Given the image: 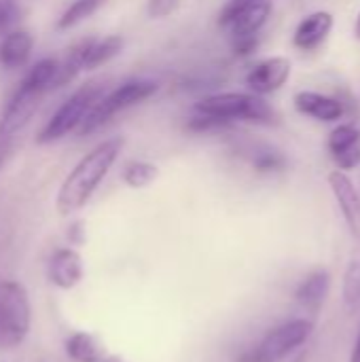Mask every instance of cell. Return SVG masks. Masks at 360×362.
Returning a JSON list of instances; mask_svg holds the SVG:
<instances>
[{
  "label": "cell",
  "instance_id": "8992f818",
  "mask_svg": "<svg viewBox=\"0 0 360 362\" xmlns=\"http://www.w3.org/2000/svg\"><path fill=\"white\" fill-rule=\"evenodd\" d=\"M159 89V85L151 78H134V81H125L123 85L115 87L112 91L104 93L98 104L89 110V115L85 117V121L81 123L79 132L91 134L95 129H100L104 123H108L115 115L129 110L142 102H146L151 95H155Z\"/></svg>",
  "mask_w": 360,
  "mask_h": 362
},
{
  "label": "cell",
  "instance_id": "2e32d148",
  "mask_svg": "<svg viewBox=\"0 0 360 362\" xmlns=\"http://www.w3.org/2000/svg\"><path fill=\"white\" fill-rule=\"evenodd\" d=\"M329 284H331V282H329V274H327L325 269L312 272V274L299 284V288H297V293H295V299H297L303 308L318 312L320 305L325 303L327 295H329Z\"/></svg>",
  "mask_w": 360,
  "mask_h": 362
},
{
  "label": "cell",
  "instance_id": "3957f363",
  "mask_svg": "<svg viewBox=\"0 0 360 362\" xmlns=\"http://www.w3.org/2000/svg\"><path fill=\"white\" fill-rule=\"evenodd\" d=\"M57 68H59V59L45 57L28 70V74L23 76L17 91L11 95L8 104L4 106V110L0 115V138L2 140L15 136L32 121V117L36 115V110L40 106L42 95L55 87Z\"/></svg>",
  "mask_w": 360,
  "mask_h": 362
},
{
  "label": "cell",
  "instance_id": "277c9868",
  "mask_svg": "<svg viewBox=\"0 0 360 362\" xmlns=\"http://www.w3.org/2000/svg\"><path fill=\"white\" fill-rule=\"evenodd\" d=\"M104 85L102 81H89L85 85H81L72 95H68L62 106L51 115V119L45 123V127L40 129L36 142L38 144H49L55 140H62L64 136H68L70 132L79 129L81 123L85 121V117L89 115V110L98 104V100L104 95Z\"/></svg>",
  "mask_w": 360,
  "mask_h": 362
},
{
  "label": "cell",
  "instance_id": "83f0119b",
  "mask_svg": "<svg viewBox=\"0 0 360 362\" xmlns=\"http://www.w3.org/2000/svg\"><path fill=\"white\" fill-rule=\"evenodd\" d=\"M354 34H356V38L360 40V13L359 17H356V25H354Z\"/></svg>",
  "mask_w": 360,
  "mask_h": 362
},
{
  "label": "cell",
  "instance_id": "e0dca14e",
  "mask_svg": "<svg viewBox=\"0 0 360 362\" xmlns=\"http://www.w3.org/2000/svg\"><path fill=\"white\" fill-rule=\"evenodd\" d=\"M64 350H66V356L72 362H100L106 356L102 344L91 333H85V331L72 333L66 339Z\"/></svg>",
  "mask_w": 360,
  "mask_h": 362
},
{
  "label": "cell",
  "instance_id": "6da1fadb",
  "mask_svg": "<svg viewBox=\"0 0 360 362\" xmlns=\"http://www.w3.org/2000/svg\"><path fill=\"white\" fill-rule=\"evenodd\" d=\"M123 146L125 140L121 136L102 140L70 170L55 199V208L62 216H70L87 206V202L93 197V193L119 159Z\"/></svg>",
  "mask_w": 360,
  "mask_h": 362
},
{
  "label": "cell",
  "instance_id": "484cf974",
  "mask_svg": "<svg viewBox=\"0 0 360 362\" xmlns=\"http://www.w3.org/2000/svg\"><path fill=\"white\" fill-rule=\"evenodd\" d=\"M100 362H127V361H123V358H119V356H104Z\"/></svg>",
  "mask_w": 360,
  "mask_h": 362
},
{
  "label": "cell",
  "instance_id": "8fae6325",
  "mask_svg": "<svg viewBox=\"0 0 360 362\" xmlns=\"http://www.w3.org/2000/svg\"><path fill=\"white\" fill-rule=\"evenodd\" d=\"M47 274L53 286L62 291H70L79 286L85 276L83 259L74 248H57L49 259Z\"/></svg>",
  "mask_w": 360,
  "mask_h": 362
},
{
  "label": "cell",
  "instance_id": "5b68a950",
  "mask_svg": "<svg viewBox=\"0 0 360 362\" xmlns=\"http://www.w3.org/2000/svg\"><path fill=\"white\" fill-rule=\"evenodd\" d=\"M32 327V305L25 286L17 280L0 282V350L21 346Z\"/></svg>",
  "mask_w": 360,
  "mask_h": 362
},
{
  "label": "cell",
  "instance_id": "7402d4cb",
  "mask_svg": "<svg viewBox=\"0 0 360 362\" xmlns=\"http://www.w3.org/2000/svg\"><path fill=\"white\" fill-rule=\"evenodd\" d=\"M21 8L17 0H0V34H6L13 30V25L19 21Z\"/></svg>",
  "mask_w": 360,
  "mask_h": 362
},
{
  "label": "cell",
  "instance_id": "d4e9b609",
  "mask_svg": "<svg viewBox=\"0 0 360 362\" xmlns=\"http://www.w3.org/2000/svg\"><path fill=\"white\" fill-rule=\"evenodd\" d=\"M350 362H360V335L359 339H356V346H354V352H352V358Z\"/></svg>",
  "mask_w": 360,
  "mask_h": 362
},
{
  "label": "cell",
  "instance_id": "9c48e42d",
  "mask_svg": "<svg viewBox=\"0 0 360 362\" xmlns=\"http://www.w3.org/2000/svg\"><path fill=\"white\" fill-rule=\"evenodd\" d=\"M291 70H293V64L289 57H284V55L267 57L248 70L246 85L250 87L252 93L267 95L286 85V81L291 78Z\"/></svg>",
  "mask_w": 360,
  "mask_h": 362
},
{
  "label": "cell",
  "instance_id": "7c38bea8",
  "mask_svg": "<svg viewBox=\"0 0 360 362\" xmlns=\"http://www.w3.org/2000/svg\"><path fill=\"white\" fill-rule=\"evenodd\" d=\"M327 180H329V187L337 199V206L344 214V221H346L350 233L356 240H360V195L354 182L342 170L331 172Z\"/></svg>",
  "mask_w": 360,
  "mask_h": 362
},
{
  "label": "cell",
  "instance_id": "f1b7e54d",
  "mask_svg": "<svg viewBox=\"0 0 360 362\" xmlns=\"http://www.w3.org/2000/svg\"><path fill=\"white\" fill-rule=\"evenodd\" d=\"M4 155H6V151H4V148H0V165L4 163Z\"/></svg>",
  "mask_w": 360,
  "mask_h": 362
},
{
  "label": "cell",
  "instance_id": "7a4b0ae2",
  "mask_svg": "<svg viewBox=\"0 0 360 362\" xmlns=\"http://www.w3.org/2000/svg\"><path fill=\"white\" fill-rule=\"evenodd\" d=\"M197 117L189 123L195 132H212L227 127L236 121L259 123V125H274L278 115L276 110L257 93H212L195 102Z\"/></svg>",
  "mask_w": 360,
  "mask_h": 362
},
{
  "label": "cell",
  "instance_id": "5bb4252c",
  "mask_svg": "<svg viewBox=\"0 0 360 362\" xmlns=\"http://www.w3.org/2000/svg\"><path fill=\"white\" fill-rule=\"evenodd\" d=\"M293 102L301 115L312 117V119L323 121V123H333V121L344 117L342 102H337L331 95L318 93V91H299V93H295Z\"/></svg>",
  "mask_w": 360,
  "mask_h": 362
},
{
  "label": "cell",
  "instance_id": "ac0fdd59",
  "mask_svg": "<svg viewBox=\"0 0 360 362\" xmlns=\"http://www.w3.org/2000/svg\"><path fill=\"white\" fill-rule=\"evenodd\" d=\"M106 0H74L57 19V30H70L81 21L89 19Z\"/></svg>",
  "mask_w": 360,
  "mask_h": 362
},
{
  "label": "cell",
  "instance_id": "52a82bcc",
  "mask_svg": "<svg viewBox=\"0 0 360 362\" xmlns=\"http://www.w3.org/2000/svg\"><path fill=\"white\" fill-rule=\"evenodd\" d=\"M314 331L312 320L297 318L272 329L252 350H248L240 362H280L291 352L301 348Z\"/></svg>",
  "mask_w": 360,
  "mask_h": 362
},
{
  "label": "cell",
  "instance_id": "4316f807",
  "mask_svg": "<svg viewBox=\"0 0 360 362\" xmlns=\"http://www.w3.org/2000/svg\"><path fill=\"white\" fill-rule=\"evenodd\" d=\"M72 229H74V235H76V233L81 231V223H76V225H74ZM74 242H76V244H81V242H83V238H74Z\"/></svg>",
  "mask_w": 360,
  "mask_h": 362
},
{
  "label": "cell",
  "instance_id": "603a6c76",
  "mask_svg": "<svg viewBox=\"0 0 360 362\" xmlns=\"http://www.w3.org/2000/svg\"><path fill=\"white\" fill-rule=\"evenodd\" d=\"M180 2L182 0H149L146 11L153 19H161V17H168L174 11H178Z\"/></svg>",
  "mask_w": 360,
  "mask_h": 362
},
{
  "label": "cell",
  "instance_id": "4fadbf2b",
  "mask_svg": "<svg viewBox=\"0 0 360 362\" xmlns=\"http://www.w3.org/2000/svg\"><path fill=\"white\" fill-rule=\"evenodd\" d=\"M333 25H335V19L331 13L316 11L299 21V25L295 28V34H293V45L301 51H314L327 40Z\"/></svg>",
  "mask_w": 360,
  "mask_h": 362
},
{
  "label": "cell",
  "instance_id": "ffe728a7",
  "mask_svg": "<svg viewBox=\"0 0 360 362\" xmlns=\"http://www.w3.org/2000/svg\"><path fill=\"white\" fill-rule=\"evenodd\" d=\"M342 297L348 310H356L360 305V252L354 255L344 272L342 282Z\"/></svg>",
  "mask_w": 360,
  "mask_h": 362
},
{
  "label": "cell",
  "instance_id": "9a60e30c",
  "mask_svg": "<svg viewBox=\"0 0 360 362\" xmlns=\"http://www.w3.org/2000/svg\"><path fill=\"white\" fill-rule=\"evenodd\" d=\"M34 49V36L28 30H11L0 40V64L4 68L23 66Z\"/></svg>",
  "mask_w": 360,
  "mask_h": 362
},
{
  "label": "cell",
  "instance_id": "30bf717a",
  "mask_svg": "<svg viewBox=\"0 0 360 362\" xmlns=\"http://www.w3.org/2000/svg\"><path fill=\"white\" fill-rule=\"evenodd\" d=\"M329 153L339 170H354L360 165V129L352 123L337 125L329 134Z\"/></svg>",
  "mask_w": 360,
  "mask_h": 362
},
{
  "label": "cell",
  "instance_id": "44dd1931",
  "mask_svg": "<svg viewBox=\"0 0 360 362\" xmlns=\"http://www.w3.org/2000/svg\"><path fill=\"white\" fill-rule=\"evenodd\" d=\"M252 165L259 172H280L284 168V157L278 151H257V155L252 157Z\"/></svg>",
  "mask_w": 360,
  "mask_h": 362
},
{
  "label": "cell",
  "instance_id": "d6986e66",
  "mask_svg": "<svg viewBox=\"0 0 360 362\" xmlns=\"http://www.w3.org/2000/svg\"><path fill=\"white\" fill-rule=\"evenodd\" d=\"M157 176H159V168L149 161H129L121 174L123 182L132 189H144L151 182H155Z\"/></svg>",
  "mask_w": 360,
  "mask_h": 362
},
{
  "label": "cell",
  "instance_id": "cb8c5ba5",
  "mask_svg": "<svg viewBox=\"0 0 360 362\" xmlns=\"http://www.w3.org/2000/svg\"><path fill=\"white\" fill-rule=\"evenodd\" d=\"M252 2H261V0H229V2L225 4V8H223L221 13H227V11H236V8H240V6H246V4H252Z\"/></svg>",
  "mask_w": 360,
  "mask_h": 362
},
{
  "label": "cell",
  "instance_id": "ba28073f",
  "mask_svg": "<svg viewBox=\"0 0 360 362\" xmlns=\"http://www.w3.org/2000/svg\"><path fill=\"white\" fill-rule=\"evenodd\" d=\"M272 15V2L261 0L246 6H240L236 11H227L219 15V23L229 30L231 42L238 55H246L257 47V38L261 28L267 23Z\"/></svg>",
  "mask_w": 360,
  "mask_h": 362
}]
</instances>
